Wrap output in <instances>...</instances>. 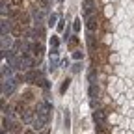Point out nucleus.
<instances>
[{
	"instance_id": "1",
	"label": "nucleus",
	"mask_w": 134,
	"mask_h": 134,
	"mask_svg": "<svg viewBox=\"0 0 134 134\" xmlns=\"http://www.w3.org/2000/svg\"><path fill=\"white\" fill-rule=\"evenodd\" d=\"M50 110H52V106H50V103H45V104H41L39 108H37V117L41 121H48V117H50Z\"/></svg>"
},
{
	"instance_id": "2",
	"label": "nucleus",
	"mask_w": 134,
	"mask_h": 134,
	"mask_svg": "<svg viewBox=\"0 0 134 134\" xmlns=\"http://www.w3.org/2000/svg\"><path fill=\"white\" fill-rule=\"evenodd\" d=\"M15 86H17V80H15V78L2 80V95H4V97H6V95H11L13 90H15Z\"/></svg>"
},
{
	"instance_id": "3",
	"label": "nucleus",
	"mask_w": 134,
	"mask_h": 134,
	"mask_svg": "<svg viewBox=\"0 0 134 134\" xmlns=\"http://www.w3.org/2000/svg\"><path fill=\"white\" fill-rule=\"evenodd\" d=\"M24 80H28V82H32V84H39V86H43V84H45V78L41 76L39 71H30V73L24 76Z\"/></svg>"
},
{
	"instance_id": "4",
	"label": "nucleus",
	"mask_w": 134,
	"mask_h": 134,
	"mask_svg": "<svg viewBox=\"0 0 134 134\" xmlns=\"http://www.w3.org/2000/svg\"><path fill=\"white\" fill-rule=\"evenodd\" d=\"M88 93H90V97H91V103H95V99H97V95H99V88H97V84H95V82L90 84Z\"/></svg>"
},
{
	"instance_id": "5",
	"label": "nucleus",
	"mask_w": 134,
	"mask_h": 134,
	"mask_svg": "<svg viewBox=\"0 0 134 134\" xmlns=\"http://www.w3.org/2000/svg\"><path fill=\"white\" fill-rule=\"evenodd\" d=\"M93 119H95V123L103 125V123H104V119H106V115H104V112H103V110H97V112H93Z\"/></svg>"
},
{
	"instance_id": "6",
	"label": "nucleus",
	"mask_w": 134,
	"mask_h": 134,
	"mask_svg": "<svg viewBox=\"0 0 134 134\" xmlns=\"http://www.w3.org/2000/svg\"><path fill=\"white\" fill-rule=\"evenodd\" d=\"M21 117H23V121L24 123H32L36 117H34V114L30 112V110H24V112H21Z\"/></svg>"
},
{
	"instance_id": "7",
	"label": "nucleus",
	"mask_w": 134,
	"mask_h": 134,
	"mask_svg": "<svg viewBox=\"0 0 134 134\" xmlns=\"http://www.w3.org/2000/svg\"><path fill=\"white\" fill-rule=\"evenodd\" d=\"M43 125H45V121H41L39 117L36 115V119L32 121V130H36V132H37V130H41V129H43Z\"/></svg>"
},
{
	"instance_id": "8",
	"label": "nucleus",
	"mask_w": 134,
	"mask_h": 134,
	"mask_svg": "<svg viewBox=\"0 0 134 134\" xmlns=\"http://www.w3.org/2000/svg\"><path fill=\"white\" fill-rule=\"evenodd\" d=\"M9 28H11V21L9 19H2V36H8Z\"/></svg>"
},
{
	"instance_id": "9",
	"label": "nucleus",
	"mask_w": 134,
	"mask_h": 134,
	"mask_svg": "<svg viewBox=\"0 0 134 134\" xmlns=\"http://www.w3.org/2000/svg\"><path fill=\"white\" fill-rule=\"evenodd\" d=\"M11 37L9 36H2V50H11Z\"/></svg>"
},
{
	"instance_id": "10",
	"label": "nucleus",
	"mask_w": 134,
	"mask_h": 134,
	"mask_svg": "<svg viewBox=\"0 0 134 134\" xmlns=\"http://www.w3.org/2000/svg\"><path fill=\"white\" fill-rule=\"evenodd\" d=\"M41 52H43L41 43H34V45H32V54H34V56H41Z\"/></svg>"
},
{
	"instance_id": "11",
	"label": "nucleus",
	"mask_w": 134,
	"mask_h": 134,
	"mask_svg": "<svg viewBox=\"0 0 134 134\" xmlns=\"http://www.w3.org/2000/svg\"><path fill=\"white\" fill-rule=\"evenodd\" d=\"M30 36H32V39H39V37H43V30L41 28H34L30 32Z\"/></svg>"
},
{
	"instance_id": "12",
	"label": "nucleus",
	"mask_w": 134,
	"mask_h": 134,
	"mask_svg": "<svg viewBox=\"0 0 134 134\" xmlns=\"http://www.w3.org/2000/svg\"><path fill=\"white\" fill-rule=\"evenodd\" d=\"M58 63H60L58 54H50V69H56V67H58Z\"/></svg>"
},
{
	"instance_id": "13",
	"label": "nucleus",
	"mask_w": 134,
	"mask_h": 134,
	"mask_svg": "<svg viewBox=\"0 0 134 134\" xmlns=\"http://www.w3.org/2000/svg\"><path fill=\"white\" fill-rule=\"evenodd\" d=\"M32 15H34V21H36V24L39 26V24L43 23V13H41V11H34Z\"/></svg>"
},
{
	"instance_id": "14",
	"label": "nucleus",
	"mask_w": 134,
	"mask_h": 134,
	"mask_svg": "<svg viewBox=\"0 0 134 134\" xmlns=\"http://www.w3.org/2000/svg\"><path fill=\"white\" fill-rule=\"evenodd\" d=\"M95 28H97V19H95V17H90V19H88V30L93 32Z\"/></svg>"
},
{
	"instance_id": "15",
	"label": "nucleus",
	"mask_w": 134,
	"mask_h": 134,
	"mask_svg": "<svg viewBox=\"0 0 134 134\" xmlns=\"http://www.w3.org/2000/svg\"><path fill=\"white\" fill-rule=\"evenodd\" d=\"M58 47H60V39L58 37H50V50H58Z\"/></svg>"
},
{
	"instance_id": "16",
	"label": "nucleus",
	"mask_w": 134,
	"mask_h": 134,
	"mask_svg": "<svg viewBox=\"0 0 134 134\" xmlns=\"http://www.w3.org/2000/svg\"><path fill=\"white\" fill-rule=\"evenodd\" d=\"M69 84H71V80H69V78H65V80H63V84L60 86V93H62V95H63V93L67 91V88H69Z\"/></svg>"
},
{
	"instance_id": "17",
	"label": "nucleus",
	"mask_w": 134,
	"mask_h": 134,
	"mask_svg": "<svg viewBox=\"0 0 134 134\" xmlns=\"http://www.w3.org/2000/svg\"><path fill=\"white\" fill-rule=\"evenodd\" d=\"M56 21H58V15H56V13H52V15L48 17V26H54V24H56Z\"/></svg>"
},
{
	"instance_id": "18",
	"label": "nucleus",
	"mask_w": 134,
	"mask_h": 134,
	"mask_svg": "<svg viewBox=\"0 0 134 134\" xmlns=\"http://www.w3.org/2000/svg\"><path fill=\"white\" fill-rule=\"evenodd\" d=\"M80 30V19H75L73 21V32H78Z\"/></svg>"
},
{
	"instance_id": "19",
	"label": "nucleus",
	"mask_w": 134,
	"mask_h": 134,
	"mask_svg": "<svg viewBox=\"0 0 134 134\" xmlns=\"http://www.w3.org/2000/svg\"><path fill=\"white\" fill-rule=\"evenodd\" d=\"M63 121H65V127L69 129V125H71V117H69V112H65V115H63Z\"/></svg>"
},
{
	"instance_id": "20",
	"label": "nucleus",
	"mask_w": 134,
	"mask_h": 134,
	"mask_svg": "<svg viewBox=\"0 0 134 134\" xmlns=\"http://www.w3.org/2000/svg\"><path fill=\"white\" fill-rule=\"evenodd\" d=\"M82 56H84V54H82V50H75V54H73V58H75L76 62H78V60H80Z\"/></svg>"
},
{
	"instance_id": "21",
	"label": "nucleus",
	"mask_w": 134,
	"mask_h": 134,
	"mask_svg": "<svg viewBox=\"0 0 134 134\" xmlns=\"http://www.w3.org/2000/svg\"><path fill=\"white\" fill-rule=\"evenodd\" d=\"M91 13V4H86L84 6V15H90Z\"/></svg>"
},
{
	"instance_id": "22",
	"label": "nucleus",
	"mask_w": 134,
	"mask_h": 134,
	"mask_svg": "<svg viewBox=\"0 0 134 134\" xmlns=\"http://www.w3.org/2000/svg\"><path fill=\"white\" fill-rule=\"evenodd\" d=\"M80 67H82L80 63H75V65H73V73H78V71H80Z\"/></svg>"
},
{
	"instance_id": "23",
	"label": "nucleus",
	"mask_w": 134,
	"mask_h": 134,
	"mask_svg": "<svg viewBox=\"0 0 134 134\" xmlns=\"http://www.w3.org/2000/svg\"><path fill=\"white\" fill-rule=\"evenodd\" d=\"M75 45H78V39H76V36H73V37H71V47H75Z\"/></svg>"
},
{
	"instance_id": "24",
	"label": "nucleus",
	"mask_w": 134,
	"mask_h": 134,
	"mask_svg": "<svg viewBox=\"0 0 134 134\" xmlns=\"http://www.w3.org/2000/svg\"><path fill=\"white\" fill-rule=\"evenodd\" d=\"M56 26H58V30H60V32H62V30H63V28H65V26H63V21H60V23H58V24H56Z\"/></svg>"
},
{
	"instance_id": "25",
	"label": "nucleus",
	"mask_w": 134,
	"mask_h": 134,
	"mask_svg": "<svg viewBox=\"0 0 134 134\" xmlns=\"http://www.w3.org/2000/svg\"><path fill=\"white\" fill-rule=\"evenodd\" d=\"M34 132H36V130H26L24 134H34Z\"/></svg>"
},
{
	"instance_id": "26",
	"label": "nucleus",
	"mask_w": 134,
	"mask_h": 134,
	"mask_svg": "<svg viewBox=\"0 0 134 134\" xmlns=\"http://www.w3.org/2000/svg\"><path fill=\"white\" fill-rule=\"evenodd\" d=\"M86 2H88V4H90V2H91V0H86Z\"/></svg>"
}]
</instances>
